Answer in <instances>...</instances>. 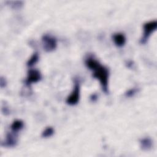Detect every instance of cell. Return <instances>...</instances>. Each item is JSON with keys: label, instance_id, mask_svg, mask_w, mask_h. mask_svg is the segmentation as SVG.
Returning a JSON list of instances; mask_svg holds the SVG:
<instances>
[{"label": "cell", "instance_id": "cell-1", "mask_svg": "<svg viewBox=\"0 0 157 157\" xmlns=\"http://www.w3.org/2000/svg\"><path fill=\"white\" fill-rule=\"evenodd\" d=\"M85 65L90 70L93 71V77L99 80L102 91L105 93H109L108 82L109 77V71L107 67L101 64V63L90 56L85 59Z\"/></svg>", "mask_w": 157, "mask_h": 157}, {"label": "cell", "instance_id": "cell-2", "mask_svg": "<svg viewBox=\"0 0 157 157\" xmlns=\"http://www.w3.org/2000/svg\"><path fill=\"white\" fill-rule=\"evenodd\" d=\"M157 28V21L156 20H151L148 22H146L144 24L143 29L144 33L143 36L140 40V43L141 44H145L151 34L156 30Z\"/></svg>", "mask_w": 157, "mask_h": 157}, {"label": "cell", "instance_id": "cell-3", "mask_svg": "<svg viewBox=\"0 0 157 157\" xmlns=\"http://www.w3.org/2000/svg\"><path fill=\"white\" fill-rule=\"evenodd\" d=\"M80 99V82L77 78L74 79V86L71 94L67 98L66 103L70 105L77 104Z\"/></svg>", "mask_w": 157, "mask_h": 157}, {"label": "cell", "instance_id": "cell-4", "mask_svg": "<svg viewBox=\"0 0 157 157\" xmlns=\"http://www.w3.org/2000/svg\"><path fill=\"white\" fill-rule=\"evenodd\" d=\"M42 47L44 50L47 52H51L56 49L57 46V41L55 37L48 35L44 34L42 37Z\"/></svg>", "mask_w": 157, "mask_h": 157}, {"label": "cell", "instance_id": "cell-5", "mask_svg": "<svg viewBox=\"0 0 157 157\" xmlns=\"http://www.w3.org/2000/svg\"><path fill=\"white\" fill-rule=\"evenodd\" d=\"M41 77L40 72L38 70L31 69L28 71V75L25 82V84L27 86H30L33 83H36L40 80Z\"/></svg>", "mask_w": 157, "mask_h": 157}, {"label": "cell", "instance_id": "cell-6", "mask_svg": "<svg viewBox=\"0 0 157 157\" xmlns=\"http://www.w3.org/2000/svg\"><path fill=\"white\" fill-rule=\"evenodd\" d=\"M17 132L12 131L8 132L6 135V138L4 142H2L1 145L6 147H15L18 142Z\"/></svg>", "mask_w": 157, "mask_h": 157}, {"label": "cell", "instance_id": "cell-7", "mask_svg": "<svg viewBox=\"0 0 157 157\" xmlns=\"http://www.w3.org/2000/svg\"><path fill=\"white\" fill-rule=\"evenodd\" d=\"M153 140L148 137H144L140 140V148L144 151H148L153 147Z\"/></svg>", "mask_w": 157, "mask_h": 157}, {"label": "cell", "instance_id": "cell-8", "mask_svg": "<svg viewBox=\"0 0 157 157\" xmlns=\"http://www.w3.org/2000/svg\"><path fill=\"white\" fill-rule=\"evenodd\" d=\"M113 40L116 46L118 47H121L124 45L126 43V37L122 33H116L112 36Z\"/></svg>", "mask_w": 157, "mask_h": 157}, {"label": "cell", "instance_id": "cell-9", "mask_svg": "<svg viewBox=\"0 0 157 157\" xmlns=\"http://www.w3.org/2000/svg\"><path fill=\"white\" fill-rule=\"evenodd\" d=\"M24 126V123L21 120H17L13 121V122L12 123L10 126V129L12 131L17 132L18 131H20L21 129H23Z\"/></svg>", "mask_w": 157, "mask_h": 157}, {"label": "cell", "instance_id": "cell-10", "mask_svg": "<svg viewBox=\"0 0 157 157\" xmlns=\"http://www.w3.org/2000/svg\"><path fill=\"white\" fill-rule=\"evenodd\" d=\"M39 53L38 52H34L32 56L29 58V59H28V61L26 63V65L28 67H31L33 65H34L39 60Z\"/></svg>", "mask_w": 157, "mask_h": 157}, {"label": "cell", "instance_id": "cell-11", "mask_svg": "<svg viewBox=\"0 0 157 157\" xmlns=\"http://www.w3.org/2000/svg\"><path fill=\"white\" fill-rule=\"evenodd\" d=\"M54 129L52 126H48L42 132L41 136L44 138H47L50 137L54 134Z\"/></svg>", "mask_w": 157, "mask_h": 157}, {"label": "cell", "instance_id": "cell-12", "mask_svg": "<svg viewBox=\"0 0 157 157\" xmlns=\"http://www.w3.org/2000/svg\"><path fill=\"white\" fill-rule=\"evenodd\" d=\"M136 92H137V90L136 88H131V89L128 90L125 93V96L126 97H131V96H133L136 94Z\"/></svg>", "mask_w": 157, "mask_h": 157}, {"label": "cell", "instance_id": "cell-13", "mask_svg": "<svg viewBox=\"0 0 157 157\" xmlns=\"http://www.w3.org/2000/svg\"><path fill=\"white\" fill-rule=\"evenodd\" d=\"M6 85H7V81L6 78L3 77H1L0 78V86L1 88H4L6 86Z\"/></svg>", "mask_w": 157, "mask_h": 157}, {"label": "cell", "instance_id": "cell-14", "mask_svg": "<svg viewBox=\"0 0 157 157\" xmlns=\"http://www.w3.org/2000/svg\"><path fill=\"white\" fill-rule=\"evenodd\" d=\"M98 98V96H97V94H93L91 96H90V99L92 101H95Z\"/></svg>", "mask_w": 157, "mask_h": 157}]
</instances>
